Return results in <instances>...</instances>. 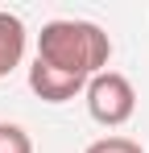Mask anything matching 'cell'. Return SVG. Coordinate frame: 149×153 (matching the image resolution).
Instances as JSON below:
<instances>
[{
  "label": "cell",
  "mask_w": 149,
  "mask_h": 153,
  "mask_svg": "<svg viewBox=\"0 0 149 153\" xmlns=\"http://www.w3.org/2000/svg\"><path fill=\"white\" fill-rule=\"evenodd\" d=\"M108 58H112V37L95 21L58 17V21H46L37 33V62H46L71 79L91 83L99 71H108Z\"/></svg>",
  "instance_id": "6da1fadb"
},
{
  "label": "cell",
  "mask_w": 149,
  "mask_h": 153,
  "mask_svg": "<svg viewBox=\"0 0 149 153\" xmlns=\"http://www.w3.org/2000/svg\"><path fill=\"white\" fill-rule=\"evenodd\" d=\"M87 112H91V120L104 128H120L133 120V112H137V91H133V83L120 75V71H99L91 83H87Z\"/></svg>",
  "instance_id": "7a4b0ae2"
},
{
  "label": "cell",
  "mask_w": 149,
  "mask_h": 153,
  "mask_svg": "<svg viewBox=\"0 0 149 153\" xmlns=\"http://www.w3.org/2000/svg\"><path fill=\"white\" fill-rule=\"evenodd\" d=\"M29 91L37 100H46V103H66L74 95H83L87 83L83 79H71V75H62V71H54V66H46V62L33 58V66H29Z\"/></svg>",
  "instance_id": "3957f363"
},
{
  "label": "cell",
  "mask_w": 149,
  "mask_h": 153,
  "mask_svg": "<svg viewBox=\"0 0 149 153\" xmlns=\"http://www.w3.org/2000/svg\"><path fill=\"white\" fill-rule=\"evenodd\" d=\"M25 37H29V33H25L21 17L0 8V79H8L17 66H21V58H25Z\"/></svg>",
  "instance_id": "277c9868"
},
{
  "label": "cell",
  "mask_w": 149,
  "mask_h": 153,
  "mask_svg": "<svg viewBox=\"0 0 149 153\" xmlns=\"http://www.w3.org/2000/svg\"><path fill=\"white\" fill-rule=\"evenodd\" d=\"M0 153H33V141L21 124H8L0 120Z\"/></svg>",
  "instance_id": "5b68a950"
},
{
  "label": "cell",
  "mask_w": 149,
  "mask_h": 153,
  "mask_svg": "<svg viewBox=\"0 0 149 153\" xmlns=\"http://www.w3.org/2000/svg\"><path fill=\"white\" fill-rule=\"evenodd\" d=\"M83 153H145V149H141V141H133V137H99V141H91Z\"/></svg>",
  "instance_id": "8992f818"
}]
</instances>
